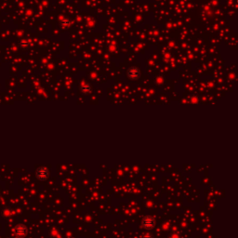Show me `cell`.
I'll return each mask as SVG.
<instances>
[{
    "label": "cell",
    "mask_w": 238,
    "mask_h": 238,
    "mask_svg": "<svg viewBox=\"0 0 238 238\" xmlns=\"http://www.w3.org/2000/svg\"><path fill=\"white\" fill-rule=\"evenodd\" d=\"M142 225L145 229H152L155 225V220L151 216H146L142 220Z\"/></svg>",
    "instance_id": "6da1fadb"
},
{
    "label": "cell",
    "mask_w": 238,
    "mask_h": 238,
    "mask_svg": "<svg viewBox=\"0 0 238 238\" xmlns=\"http://www.w3.org/2000/svg\"><path fill=\"white\" fill-rule=\"evenodd\" d=\"M48 170L45 168H40L36 170V177L38 178L40 181H45L48 177Z\"/></svg>",
    "instance_id": "7a4b0ae2"
},
{
    "label": "cell",
    "mask_w": 238,
    "mask_h": 238,
    "mask_svg": "<svg viewBox=\"0 0 238 238\" xmlns=\"http://www.w3.org/2000/svg\"><path fill=\"white\" fill-rule=\"evenodd\" d=\"M14 233L18 237H24L27 233V229L24 225L21 224V225H18V226L15 228Z\"/></svg>",
    "instance_id": "3957f363"
},
{
    "label": "cell",
    "mask_w": 238,
    "mask_h": 238,
    "mask_svg": "<svg viewBox=\"0 0 238 238\" xmlns=\"http://www.w3.org/2000/svg\"><path fill=\"white\" fill-rule=\"evenodd\" d=\"M142 238H152V237H151V236H150V235H144V236H143Z\"/></svg>",
    "instance_id": "277c9868"
}]
</instances>
